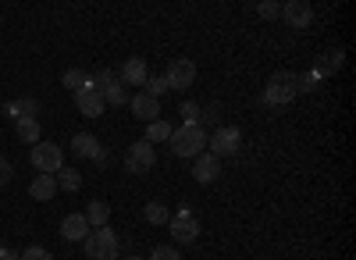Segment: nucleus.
<instances>
[{
	"mask_svg": "<svg viewBox=\"0 0 356 260\" xmlns=\"http://www.w3.org/2000/svg\"><path fill=\"white\" fill-rule=\"evenodd\" d=\"M82 250H86L89 260H118V253H122L111 225L107 228H89V236L82 239Z\"/></svg>",
	"mask_w": 356,
	"mask_h": 260,
	"instance_id": "obj_1",
	"label": "nucleus"
},
{
	"mask_svg": "<svg viewBox=\"0 0 356 260\" xmlns=\"http://www.w3.org/2000/svg\"><path fill=\"white\" fill-rule=\"evenodd\" d=\"M171 150L178 154V157H200L203 150H207V129H200V125H182V129H175L171 132Z\"/></svg>",
	"mask_w": 356,
	"mask_h": 260,
	"instance_id": "obj_2",
	"label": "nucleus"
},
{
	"mask_svg": "<svg viewBox=\"0 0 356 260\" xmlns=\"http://www.w3.org/2000/svg\"><path fill=\"white\" fill-rule=\"evenodd\" d=\"M296 75L292 72H278V75H271V82H267V90H264V104L267 107H285V104H292L296 100Z\"/></svg>",
	"mask_w": 356,
	"mask_h": 260,
	"instance_id": "obj_3",
	"label": "nucleus"
},
{
	"mask_svg": "<svg viewBox=\"0 0 356 260\" xmlns=\"http://www.w3.org/2000/svg\"><path fill=\"white\" fill-rule=\"evenodd\" d=\"M207 147H211V154L221 161V157H235L243 150V132L235 129V125H225L218 129L214 136H207Z\"/></svg>",
	"mask_w": 356,
	"mask_h": 260,
	"instance_id": "obj_4",
	"label": "nucleus"
},
{
	"mask_svg": "<svg viewBox=\"0 0 356 260\" xmlns=\"http://www.w3.org/2000/svg\"><path fill=\"white\" fill-rule=\"evenodd\" d=\"M97 86H100L107 107H125V104L132 100L129 86L122 82V75H118V72H100V75H97Z\"/></svg>",
	"mask_w": 356,
	"mask_h": 260,
	"instance_id": "obj_5",
	"label": "nucleus"
},
{
	"mask_svg": "<svg viewBox=\"0 0 356 260\" xmlns=\"http://www.w3.org/2000/svg\"><path fill=\"white\" fill-rule=\"evenodd\" d=\"M33 164L40 168V175H57V171L65 168V154H61V147L57 143H36L33 147Z\"/></svg>",
	"mask_w": 356,
	"mask_h": 260,
	"instance_id": "obj_6",
	"label": "nucleus"
},
{
	"mask_svg": "<svg viewBox=\"0 0 356 260\" xmlns=\"http://www.w3.org/2000/svg\"><path fill=\"white\" fill-rule=\"evenodd\" d=\"M168 228H171V239L182 243V246H193L200 239V221L193 218V211H178L168 218Z\"/></svg>",
	"mask_w": 356,
	"mask_h": 260,
	"instance_id": "obj_7",
	"label": "nucleus"
},
{
	"mask_svg": "<svg viewBox=\"0 0 356 260\" xmlns=\"http://www.w3.org/2000/svg\"><path fill=\"white\" fill-rule=\"evenodd\" d=\"M193 79H196V65L189 61V57H175V61L168 65V72H164L168 90H189Z\"/></svg>",
	"mask_w": 356,
	"mask_h": 260,
	"instance_id": "obj_8",
	"label": "nucleus"
},
{
	"mask_svg": "<svg viewBox=\"0 0 356 260\" xmlns=\"http://www.w3.org/2000/svg\"><path fill=\"white\" fill-rule=\"evenodd\" d=\"M75 107H79V114H86V118H100L104 107H107L100 86H97V82H86V90L75 93Z\"/></svg>",
	"mask_w": 356,
	"mask_h": 260,
	"instance_id": "obj_9",
	"label": "nucleus"
},
{
	"mask_svg": "<svg viewBox=\"0 0 356 260\" xmlns=\"http://www.w3.org/2000/svg\"><path fill=\"white\" fill-rule=\"evenodd\" d=\"M154 147L146 139H139V143H132V150H129V157H125V168L129 171H136V175H143V171H150L154 168Z\"/></svg>",
	"mask_w": 356,
	"mask_h": 260,
	"instance_id": "obj_10",
	"label": "nucleus"
},
{
	"mask_svg": "<svg viewBox=\"0 0 356 260\" xmlns=\"http://www.w3.org/2000/svg\"><path fill=\"white\" fill-rule=\"evenodd\" d=\"M218 175H221V161H218L214 154H200V157H193V179H196L200 186L218 182Z\"/></svg>",
	"mask_w": 356,
	"mask_h": 260,
	"instance_id": "obj_11",
	"label": "nucleus"
},
{
	"mask_svg": "<svg viewBox=\"0 0 356 260\" xmlns=\"http://www.w3.org/2000/svg\"><path fill=\"white\" fill-rule=\"evenodd\" d=\"M129 107H132V114L139 122H161V100H154V97H146V93H132V100H129Z\"/></svg>",
	"mask_w": 356,
	"mask_h": 260,
	"instance_id": "obj_12",
	"label": "nucleus"
},
{
	"mask_svg": "<svg viewBox=\"0 0 356 260\" xmlns=\"http://www.w3.org/2000/svg\"><path fill=\"white\" fill-rule=\"evenodd\" d=\"M282 18L292 25V29H307L314 22V8L303 4V0H289V4H282Z\"/></svg>",
	"mask_w": 356,
	"mask_h": 260,
	"instance_id": "obj_13",
	"label": "nucleus"
},
{
	"mask_svg": "<svg viewBox=\"0 0 356 260\" xmlns=\"http://www.w3.org/2000/svg\"><path fill=\"white\" fill-rule=\"evenodd\" d=\"M61 236H65L68 243H82V239L89 236V221H86V214H65V221H61Z\"/></svg>",
	"mask_w": 356,
	"mask_h": 260,
	"instance_id": "obj_14",
	"label": "nucleus"
},
{
	"mask_svg": "<svg viewBox=\"0 0 356 260\" xmlns=\"http://www.w3.org/2000/svg\"><path fill=\"white\" fill-rule=\"evenodd\" d=\"M118 75H122V82H125V86H143L146 79H150V75H146V61H143V57H129L125 68L118 72Z\"/></svg>",
	"mask_w": 356,
	"mask_h": 260,
	"instance_id": "obj_15",
	"label": "nucleus"
},
{
	"mask_svg": "<svg viewBox=\"0 0 356 260\" xmlns=\"http://www.w3.org/2000/svg\"><path fill=\"white\" fill-rule=\"evenodd\" d=\"M72 154L93 161V157L100 154V139H97V136H89V132H79V136L72 139Z\"/></svg>",
	"mask_w": 356,
	"mask_h": 260,
	"instance_id": "obj_16",
	"label": "nucleus"
},
{
	"mask_svg": "<svg viewBox=\"0 0 356 260\" xmlns=\"http://www.w3.org/2000/svg\"><path fill=\"white\" fill-rule=\"evenodd\" d=\"M342 68V50H328V54H321V61H317V68H314V75L317 79H328V75H335Z\"/></svg>",
	"mask_w": 356,
	"mask_h": 260,
	"instance_id": "obj_17",
	"label": "nucleus"
},
{
	"mask_svg": "<svg viewBox=\"0 0 356 260\" xmlns=\"http://www.w3.org/2000/svg\"><path fill=\"white\" fill-rule=\"evenodd\" d=\"M107 218H111V204H107V200H93V204L86 207L89 228H107Z\"/></svg>",
	"mask_w": 356,
	"mask_h": 260,
	"instance_id": "obj_18",
	"label": "nucleus"
},
{
	"mask_svg": "<svg viewBox=\"0 0 356 260\" xmlns=\"http://www.w3.org/2000/svg\"><path fill=\"white\" fill-rule=\"evenodd\" d=\"M29 193H33V200H54L57 196V179L54 175H36L33 186H29Z\"/></svg>",
	"mask_w": 356,
	"mask_h": 260,
	"instance_id": "obj_19",
	"label": "nucleus"
},
{
	"mask_svg": "<svg viewBox=\"0 0 356 260\" xmlns=\"http://www.w3.org/2000/svg\"><path fill=\"white\" fill-rule=\"evenodd\" d=\"M15 132H18V143H29V147H36V143H40V122L36 118H18Z\"/></svg>",
	"mask_w": 356,
	"mask_h": 260,
	"instance_id": "obj_20",
	"label": "nucleus"
},
{
	"mask_svg": "<svg viewBox=\"0 0 356 260\" xmlns=\"http://www.w3.org/2000/svg\"><path fill=\"white\" fill-rule=\"evenodd\" d=\"M54 179H57V193H79V186H82V175L75 168H61Z\"/></svg>",
	"mask_w": 356,
	"mask_h": 260,
	"instance_id": "obj_21",
	"label": "nucleus"
},
{
	"mask_svg": "<svg viewBox=\"0 0 356 260\" xmlns=\"http://www.w3.org/2000/svg\"><path fill=\"white\" fill-rule=\"evenodd\" d=\"M8 114H11V118H36V114H40V104H36L33 97H22V100L8 104Z\"/></svg>",
	"mask_w": 356,
	"mask_h": 260,
	"instance_id": "obj_22",
	"label": "nucleus"
},
{
	"mask_svg": "<svg viewBox=\"0 0 356 260\" xmlns=\"http://www.w3.org/2000/svg\"><path fill=\"white\" fill-rule=\"evenodd\" d=\"M143 218L150 221V225H164L171 214H168V207H164V204H157V200H154V204H146V207H143Z\"/></svg>",
	"mask_w": 356,
	"mask_h": 260,
	"instance_id": "obj_23",
	"label": "nucleus"
},
{
	"mask_svg": "<svg viewBox=\"0 0 356 260\" xmlns=\"http://www.w3.org/2000/svg\"><path fill=\"white\" fill-rule=\"evenodd\" d=\"M171 125L168 122H154L150 129H146V143H150V147H154V143H164V139H171Z\"/></svg>",
	"mask_w": 356,
	"mask_h": 260,
	"instance_id": "obj_24",
	"label": "nucleus"
},
{
	"mask_svg": "<svg viewBox=\"0 0 356 260\" xmlns=\"http://www.w3.org/2000/svg\"><path fill=\"white\" fill-rule=\"evenodd\" d=\"M61 82H65V90H72V93H79V90H86V75H82L79 68H68Z\"/></svg>",
	"mask_w": 356,
	"mask_h": 260,
	"instance_id": "obj_25",
	"label": "nucleus"
},
{
	"mask_svg": "<svg viewBox=\"0 0 356 260\" xmlns=\"http://www.w3.org/2000/svg\"><path fill=\"white\" fill-rule=\"evenodd\" d=\"M143 86H146L143 93H146V97H154V100H161V97L168 93V82H164V79H146Z\"/></svg>",
	"mask_w": 356,
	"mask_h": 260,
	"instance_id": "obj_26",
	"label": "nucleus"
},
{
	"mask_svg": "<svg viewBox=\"0 0 356 260\" xmlns=\"http://www.w3.org/2000/svg\"><path fill=\"white\" fill-rule=\"evenodd\" d=\"M146 260H182V257H178V250H175V246H157Z\"/></svg>",
	"mask_w": 356,
	"mask_h": 260,
	"instance_id": "obj_27",
	"label": "nucleus"
},
{
	"mask_svg": "<svg viewBox=\"0 0 356 260\" xmlns=\"http://www.w3.org/2000/svg\"><path fill=\"white\" fill-rule=\"evenodd\" d=\"M257 11H260L264 18H282V8L275 4V0H260V4H257Z\"/></svg>",
	"mask_w": 356,
	"mask_h": 260,
	"instance_id": "obj_28",
	"label": "nucleus"
},
{
	"mask_svg": "<svg viewBox=\"0 0 356 260\" xmlns=\"http://www.w3.org/2000/svg\"><path fill=\"white\" fill-rule=\"evenodd\" d=\"M182 122L186 125H200V107L196 104H182Z\"/></svg>",
	"mask_w": 356,
	"mask_h": 260,
	"instance_id": "obj_29",
	"label": "nucleus"
},
{
	"mask_svg": "<svg viewBox=\"0 0 356 260\" xmlns=\"http://www.w3.org/2000/svg\"><path fill=\"white\" fill-rule=\"evenodd\" d=\"M317 82H321V79H317V75L310 72V75H303V79H296V90H303V93H310V90H317Z\"/></svg>",
	"mask_w": 356,
	"mask_h": 260,
	"instance_id": "obj_30",
	"label": "nucleus"
},
{
	"mask_svg": "<svg viewBox=\"0 0 356 260\" xmlns=\"http://www.w3.org/2000/svg\"><path fill=\"white\" fill-rule=\"evenodd\" d=\"M22 260H54V257H50L43 246H29V250L22 253Z\"/></svg>",
	"mask_w": 356,
	"mask_h": 260,
	"instance_id": "obj_31",
	"label": "nucleus"
},
{
	"mask_svg": "<svg viewBox=\"0 0 356 260\" xmlns=\"http://www.w3.org/2000/svg\"><path fill=\"white\" fill-rule=\"evenodd\" d=\"M11 175H15V171H11V164H8L4 157H0V189H4V186L11 182Z\"/></svg>",
	"mask_w": 356,
	"mask_h": 260,
	"instance_id": "obj_32",
	"label": "nucleus"
},
{
	"mask_svg": "<svg viewBox=\"0 0 356 260\" xmlns=\"http://www.w3.org/2000/svg\"><path fill=\"white\" fill-rule=\"evenodd\" d=\"M0 260H22V253H11V250H4V253H0Z\"/></svg>",
	"mask_w": 356,
	"mask_h": 260,
	"instance_id": "obj_33",
	"label": "nucleus"
},
{
	"mask_svg": "<svg viewBox=\"0 0 356 260\" xmlns=\"http://www.w3.org/2000/svg\"><path fill=\"white\" fill-rule=\"evenodd\" d=\"M125 260H143V257H125Z\"/></svg>",
	"mask_w": 356,
	"mask_h": 260,
	"instance_id": "obj_34",
	"label": "nucleus"
},
{
	"mask_svg": "<svg viewBox=\"0 0 356 260\" xmlns=\"http://www.w3.org/2000/svg\"><path fill=\"white\" fill-rule=\"evenodd\" d=\"M0 253H4V246H0Z\"/></svg>",
	"mask_w": 356,
	"mask_h": 260,
	"instance_id": "obj_35",
	"label": "nucleus"
}]
</instances>
